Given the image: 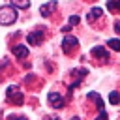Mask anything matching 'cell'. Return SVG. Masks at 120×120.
<instances>
[{
  "mask_svg": "<svg viewBox=\"0 0 120 120\" xmlns=\"http://www.w3.org/2000/svg\"><path fill=\"white\" fill-rule=\"evenodd\" d=\"M17 17H19V13H17L15 6H2L0 8V24L9 26L17 21Z\"/></svg>",
  "mask_w": 120,
  "mask_h": 120,
  "instance_id": "obj_1",
  "label": "cell"
},
{
  "mask_svg": "<svg viewBox=\"0 0 120 120\" xmlns=\"http://www.w3.org/2000/svg\"><path fill=\"white\" fill-rule=\"evenodd\" d=\"M77 47H79V39H77V38L66 36V38L62 39V51H64L66 54H73V52L77 51Z\"/></svg>",
  "mask_w": 120,
  "mask_h": 120,
  "instance_id": "obj_2",
  "label": "cell"
},
{
  "mask_svg": "<svg viewBox=\"0 0 120 120\" xmlns=\"http://www.w3.org/2000/svg\"><path fill=\"white\" fill-rule=\"evenodd\" d=\"M8 101H11V103H15V105H22V101H24L21 90H19L17 86H13V84L8 88Z\"/></svg>",
  "mask_w": 120,
  "mask_h": 120,
  "instance_id": "obj_3",
  "label": "cell"
},
{
  "mask_svg": "<svg viewBox=\"0 0 120 120\" xmlns=\"http://www.w3.org/2000/svg\"><path fill=\"white\" fill-rule=\"evenodd\" d=\"M43 38H45V30H43V28H36V30H32V32L26 36V39H28L30 45H39V43L43 41Z\"/></svg>",
  "mask_w": 120,
  "mask_h": 120,
  "instance_id": "obj_4",
  "label": "cell"
},
{
  "mask_svg": "<svg viewBox=\"0 0 120 120\" xmlns=\"http://www.w3.org/2000/svg\"><path fill=\"white\" fill-rule=\"evenodd\" d=\"M47 101H49V105H52L54 109H62V107L66 105V99H64L58 92H49V94H47Z\"/></svg>",
  "mask_w": 120,
  "mask_h": 120,
  "instance_id": "obj_5",
  "label": "cell"
},
{
  "mask_svg": "<svg viewBox=\"0 0 120 120\" xmlns=\"http://www.w3.org/2000/svg\"><path fill=\"white\" fill-rule=\"evenodd\" d=\"M58 8V2L56 0H49L47 4H43L41 8H39V11H41V15L43 17H49V15H52L54 13V9Z\"/></svg>",
  "mask_w": 120,
  "mask_h": 120,
  "instance_id": "obj_6",
  "label": "cell"
},
{
  "mask_svg": "<svg viewBox=\"0 0 120 120\" xmlns=\"http://www.w3.org/2000/svg\"><path fill=\"white\" fill-rule=\"evenodd\" d=\"M90 54H92L94 58H98V60H105V62L109 60V52H107V49H105V47H99V45L94 47V49L90 51Z\"/></svg>",
  "mask_w": 120,
  "mask_h": 120,
  "instance_id": "obj_7",
  "label": "cell"
},
{
  "mask_svg": "<svg viewBox=\"0 0 120 120\" xmlns=\"http://www.w3.org/2000/svg\"><path fill=\"white\" fill-rule=\"evenodd\" d=\"M11 51H13V54H15L19 60H24V58L28 56V47H26V45H15Z\"/></svg>",
  "mask_w": 120,
  "mask_h": 120,
  "instance_id": "obj_8",
  "label": "cell"
},
{
  "mask_svg": "<svg viewBox=\"0 0 120 120\" xmlns=\"http://www.w3.org/2000/svg\"><path fill=\"white\" fill-rule=\"evenodd\" d=\"M101 15H103V9H101V8H94V9H90V13L86 15V19H88V22H96L98 19H101Z\"/></svg>",
  "mask_w": 120,
  "mask_h": 120,
  "instance_id": "obj_9",
  "label": "cell"
},
{
  "mask_svg": "<svg viewBox=\"0 0 120 120\" xmlns=\"http://www.w3.org/2000/svg\"><path fill=\"white\" fill-rule=\"evenodd\" d=\"M107 9L112 13H120V0H107Z\"/></svg>",
  "mask_w": 120,
  "mask_h": 120,
  "instance_id": "obj_10",
  "label": "cell"
},
{
  "mask_svg": "<svg viewBox=\"0 0 120 120\" xmlns=\"http://www.w3.org/2000/svg\"><path fill=\"white\" fill-rule=\"evenodd\" d=\"M88 99H94V101H96V107H98L99 111L103 109V99L99 98V94H96V92H90V94H88Z\"/></svg>",
  "mask_w": 120,
  "mask_h": 120,
  "instance_id": "obj_11",
  "label": "cell"
},
{
  "mask_svg": "<svg viewBox=\"0 0 120 120\" xmlns=\"http://www.w3.org/2000/svg\"><path fill=\"white\" fill-rule=\"evenodd\" d=\"M11 6H15L19 9H28L30 8V0H11Z\"/></svg>",
  "mask_w": 120,
  "mask_h": 120,
  "instance_id": "obj_12",
  "label": "cell"
},
{
  "mask_svg": "<svg viewBox=\"0 0 120 120\" xmlns=\"http://www.w3.org/2000/svg\"><path fill=\"white\" fill-rule=\"evenodd\" d=\"M107 45H109L112 51H120V39H116V38L109 39V41H107Z\"/></svg>",
  "mask_w": 120,
  "mask_h": 120,
  "instance_id": "obj_13",
  "label": "cell"
},
{
  "mask_svg": "<svg viewBox=\"0 0 120 120\" xmlns=\"http://www.w3.org/2000/svg\"><path fill=\"white\" fill-rule=\"evenodd\" d=\"M109 101H111L112 105L120 103V94H118V92H111V94H109Z\"/></svg>",
  "mask_w": 120,
  "mask_h": 120,
  "instance_id": "obj_14",
  "label": "cell"
},
{
  "mask_svg": "<svg viewBox=\"0 0 120 120\" xmlns=\"http://www.w3.org/2000/svg\"><path fill=\"white\" fill-rule=\"evenodd\" d=\"M73 24H79V17L77 15H71L69 17V26H73Z\"/></svg>",
  "mask_w": 120,
  "mask_h": 120,
  "instance_id": "obj_15",
  "label": "cell"
},
{
  "mask_svg": "<svg viewBox=\"0 0 120 120\" xmlns=\"http://www.w3.org/2000/svg\"><path fill=\"white\" fill-rule=\"evenodd\" d=\"M96 120H107V112H105V111H103V109H101V111H99V114H98V118H96Z\"/></svg>",
  "mask_w": 120,
  "mask_h": 120,
  "instance_id": "obj_16",
  "label": "cell"
},
{
  "mask_svg": "<svg viewBox=\"0 0 120 120\" xmlns=\"http://www.w3.org/2000/svg\"><path fill=\"white\" fill-rule=\"evenodd\" d=\"M11 120H28V118H24V116H17V118H11Z\"/></svg>",
  "mask_w": 120,
  "mask_h": 120,
  "instance_id": "obj_17",
  "label": "cell"
},
{
  "mask_svg": "<svg viewBox=\"0 0 120 120\" xmlns=\"http://www.w3.org/2000/svg\"><path fill=\"white\" fill-rule=\"evenodd\" d=\"M43 120H56L54 116H47V118H43Z\"/></svg>",
  "mask_w": 120,
  "mask_h": 120,
  "instance_id": "obj_18",
  "label": "cell"
},
{
  "mask_svg": "<svg viewBox=\"0 0 120 120\" xmlns=\"http://www.w3.org/2000/svg\"><path fill=\"white\" fill-rule=\"evenodd\" d=\"M71 120H79V118H77V116H73V118H71Z\"/></svg>",
  "mask_w": 120,
  "mask_h": 120,
  "instance_id": "obj_19",
  "label": "cell"
}]
</instances>
